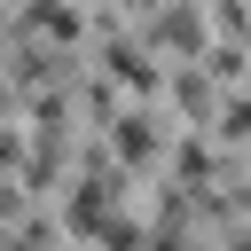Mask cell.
<instances>
[{
    "label": "cell",
    "mask_w": 251,
    "mask_h": 251,
    "mask_svg": "<svg viewBox=\"0 0 251 251\" xmlns=\"http://www.w3.org/2000/svg\"><path fill=\"white\" fill-rule=\"evenodd\" d=\"M110 141H118V157H126V165H149V157H157V133H149V118H141V110L110 118Z\"/></svg>",
    "instance_id": "cell-2"
},
{
    "label": "cell",
    "mask_w": 251,
    "mask_h": 251,
    "mask_svg": "<svg viewBox=\"0 0 251 251\" xmlns=\"http://www.w3.org/2000/svg\"><path fill=\"white\" fill-rule=\"evenodd\" d=\"M220 133H227V141H251V94H235V102H227V118H220Z\"/></svg>",
    "instance_id": "cell-4"
},
{
    "label": "cell",
    "mask_w": 251,
    "mask_h": 251,
    "mask_svg": "<svg viewBox=\"0 0 251 251\" xmlns=\"http://www.w3.org/2000/svg\"><path fill=\"white\" fill-rule=\"evenodd\" d=\"M102 71H110L118 86H133V94H157V63H149L141 47H110V55H102Z\"/></svg>",
    "instance_id": "cell-1"
},
{
    "label": "cell",
    "mask_w": 251,
    "mask_h": 251,
    "mask_svg": "<svg viewBox=\"0 0 251 251\" xmlns=\"http://www.w3.org/2000/svg\"><path fill=\"white\" fill-rule=\"evenodd\" d=\"M243 204H251V188H243Z\"/></svg>",
    "instance_id": "cell-5"
},
{
    "label": "cell",
    "mask_w": 251,
    "mask_h": 251,
    "mask_svg": "<svg viewBox=\"0 0 251 251\" xmlns=\"http://www.w3.org/2000/svg\"><path fill=\"white\" fill-rule=\"evenodd\" d=\"M149 31H157V47H196V39H204L196 8H157V24H149Z\"/></svg>",
    "instance_id": "cell-3"
}]
</instances>
